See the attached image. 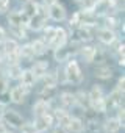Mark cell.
Returning <instances> with one entry per match:
<instances>
[{
	"instance_id": "50",
	"label": "cell",
	"mask_w": 125,
	"mask_h": 133,
	"mask_svg": "<svg viewBox=\"0 0 125 133\" xmlns=\"http://www.w3.org/2000/svg\"><path fill=\"white\" fill-rule=\"evenodd\" d=\"M0 61H3V52H2V47H0Z\"/></svg>"
},
{
	"instance_id": "27",
	"label": "cell",
	"mask_w": 125,
	"mask_h": 133,
	"mask_svg": "<svg viewBox=\"0 0 125 133\" xmlns=\"http://www.w3.org/2000/svg\"><path fill=\"white\" fill-rule=\"evenodd\" d=\"M20 74H22L20 64H8V68L5 71V75L8 77V80H19Z\"/></svg>"
},
{
	"instance_id": "3",
	"label": "cell",
	"mask_w": 125,
	"mask_h": 133,
	"mask_svg": "<svg viewBox=\"0 0 125 133\" xmlns=\"http://www.w3.org/2000/svg\"><path fill=\"white\" fill-rule=\"evenodd\" d=\"M94 39V33L91 28L88 27H77V28H72V42L75 44H86V42H91Z\"/></svg>"
},
{
	"instance_id": "6",
	"label": "cell",
	"mask_w": 125,
	"mask_h": 133,
	"mask_svg": "<svg viewBox=\"0 0 125 133\" xmlns=\"http://www.w3.org/2000/svg\"><path fill=\"white\" fill-rule=\"evenodd\" d=\"M74 44H75V42H71V45L66 44V45H63V47L55 49V50H53V59H55L58 64L66 63V61L72 56V53H77V52H78V50H72V45H74Z\"/></svg>"
},
{
	"instance_id": "18",
	"label": "cell",
	"mask_w": 125,
	"mask_h": 133,
	"mask_svg": "<svg viewBox=\"0 0 125 133\" xmlns=\"http://www.w3.org/2000/svg\"><path fill=\"white\" fill-rule=\"evenodd\" d=\"M86 63H92V59H94V55H95V45H91V44H81L80 45V49H78V52H77Z\"/></svg>"
},
{
	"instance_id": "39",
	"label": "cell",
	"mask_w": 125,
	"mask_h": 133,
	"mask_svg": "<svg viewBox=\"0 0 125 133\" xmlns=\"http://www.w3.org/2000/svg\"><path fill=\"white\" fill-rule=\"evenodd\" d=\"M19 130H20V133H38L36 131V128H34V125H33V122H22V125L19 127Z\"/></svg>"
},
{
	"instance_id": "43",
	"label": "cell",
	"mask_w": 125,
	"mask_h": 133,
	"mask_svg": "<svg viewBox=\"0 0 125 133\" xmlns=\"http://www.w3.org/2000/svg\"><path fill=\"white\" fill-rule=\"evenodd\" d=\"M10 6H11V2H10V0H0V13L10 11Z\"/></svg>"
},
{
	"instance_id": "28",
	"label": "cell",
	"mask_w": 125,
	"mask_h": 133,
	"mask_svg": "<svg viewBox=\"0 0 125 133\" xmlns=\"http://www.w3.org/2000/svg\"><path fill=\"white\" fill-rule=\"evenodd\" d=\"M31 47H33V52H34V56H42L44 53H47L48 50V45L39 38V39H34L31 42Z\"/></svg>"
},
{
	"instance_id": "42",
	"label": "cell",
	"mask_w": 125,
	"mask_h": 133,
	"mask_svg": "<svg viewBox=\"0 0 125 133\" xmlns=\"http://www.w3.org/2000/svg\"><path fill=\"white\" fill-rule=\"evenodd\" d=\"M116 111H117V114H116L117 121H119L122 125H125V108H123V105L117 107V108H116Z\"/></svg>"
},
{
	"instance_id": "24",
	"label": "cell",
	"mask_w": 125,
	"mask_h": 133,
	"mask_svg": "<svg viewBox=\"0 0 125 133\" xmlns=\"http://www.w3.org/2000/svg\"><path fill=\"white\" fill-rule=\"evenodd\" d=\"M123 128V125L117 121V117H108L105 122H103V130L106 133H119V130Z\"/></svg>"
},
{
	"instance_id": "16",
	"label": "cell",
	"mask_w": 125,
	"mask_h": 133,
	"mask_svg": "<svg viewBox=\"0 0 125 133\" xmlns=\"http://www.w3.org/2000/svg\"><path fill=\"white\" fill-rule=\"evenodd\" d=\"M66 128H67L69 133H85L86 131L85 119L78 117V116H71V121H69V124H67Z\"/></svg>"
},
{
	"instance_id": "9",
	"label": "cell",
	"mask_w": 125,
	"mask_h": 133,
	"mask_svg": "<svg viewBox=\"0 0 125 133\" xmlns=\"http://www.w3.org/2000/svg\"><path fill=\"white\" fill-rule=\"evenodd\" d=\"M47 13H48V19H52V21H55V22H63V21H66V17H67L66 6L61 5L59 2L50 5L48 10H47Z\"/></svg>"
},
{
	"instance_id": "35",
	"label": "cell",
	"mask_w": 125,
	"mask_h": 133,
	"mask_svg": "<svg viewBox=\"0 0 125 133\" xmlns=\"http://www.w3.org/2000/svg\"><path fill=\"white\" fill-rule=\"evenodd\" d=\"M55 30H56V27H52V25H45L44 28H42V31H44V36L41 38L47 45L50 44V41L53 39V36H55Z\"/></svg>"
},
{
	"instance_id": "36",
	"label": "cell",
	"mask_w": 125,
	"mask_h": 133,
	"mask_svg": "<svg viewBox=\"0 0 125 133\" xmlns=\"http://www.w3.org/2000/svg\"><path fill=\"white\" fill-rule=\"evenodd\" d=\"M10 33L16 36L14 39H27V28L25 27H10Z\"/></svg>"
},
{
	"instance_id": "26",
	"label": "cell",
	"mask_w": 125,
	"mask_h": 133,
	"mask_svg": "<svg viewBox=\"0 0 125 133\" xmlns=\"http://www.w3.org/2000/svg\"><path fill=\"white\" fill-rule=\"evenodd\" d=\"M48 111H50L48 102H45V100H42V99H38V100L33 103V114H34V116H42V114H45V113H48Z\"/></svg>"
},
{
	"instance_id": "30",
	"label": "cell",
	"mask_w": 125,
	"mask_h": 133,
	"mask_svg": "<svg viewBox=\"0 0 125 133\" xmlns=\"http://www.w3.org/2000/svg\"><path fill=\"white\" fill-rule=\"evenodd\" d=\"M88 96H89V100H91V102L100 100V99L105 97V89H103L102 85H92V88H91V91L88 92Z\"/></svg>"
},
{
	"instance_id": "32",
	"label": "cell",
	"mask_w": 125,
	"mask_h": 133,
	"mask_svg": "<svg viewBox=\"0 0 125 133\" xmlns=\"http://www.w3.org/2000/svg\"><path fill=\"white\" fill-rule=\"evenodd\" d=\"M103 17H105V27H106V28L116 30V28L120 25V21H119V17H117L114 13H108V14H105Z\"/></svg>"
},
{
	"instance_id": "52",
	"label": "cell",
	"mask_w": 125,
	"mask_h": 133,
	"mask_svg": "<svg viewBox=\"0 0 125 133\" xmlns=\"http://www.w3.org/2000/svg\"><path fill=\"white\" fill-rule=\"evenodd\" d=\"M22 2H28V0H22Z\"/></svg>"
},
{
	"instance_id": "31",
	"label": "cell",
	"mask_w": 125,
	"mask_h": 133,
	"mask_svg": "<svg viewBox=\"0 0 125 133\" xmlns=\"http://www.w3.org/2000/svg\"><path fill=\"white\" fill-rule=\"evenodd\" d=\"M38 6H39L38 2H34V0H28V2H24V5H22L20 10H22L28 17H31V16H34V14L38 13Z\"/></svg>"
},
{
	"instance_id": "19",
	"label": "cell",
	"mask_w": 125,
	"mask_h": 133,
	"mask_svg": "<svg viewBox=\"0 0 125 133\" xmlns=\"http://www.w3.org/2000/svg\"><path fill=\"white\" fill-rule=\"evenodd\" d=\"M19 80H20V85L25 86V88H28V89H31L36 85V82H38V78L34 77V74L31 72V69H22V74H20Z\"/></svg>"
},
{
	"instance_id": "45",
	"label": "cell",
	"mask_w": 125,
	"mask_h": 133,
	"mask_svg": "<svg viewBox=\"0 0 125 133\" xmlns=\"http://www.w3.org/2000/svg\"><path fill=\"white\" fill-rule=\"evenodd\" d=\"M52 133H69V131H67V128H66V127H63V125L56 124V125L52 128Z\"/></svg>"
},
{
	"instance_id": "12",
	"label": "cell",
	"mask_w": 125,
	"mask_h": 133,
	"mask_svg": "<svg viewBox=\"0 0 125 133\" xmlns=\"http://www.w3.org/2000/svg\"><path fill=\"white\" fill-rule=\"evenodd\" d=\"M0 103L5 107L10 103V80L3 72H0Z\"/></svg>"
},
{
	"instance_id": "49",
	"label": "cell",
	"mask_w": 125,
	"mask_h": 133,
	"mask_svg": "<svg viewBox=\"0 0 125 133\" xmlns=\"http://www.w3.org/2000/svg\"><path fill=\"white\" fill-rule=\"evenodd\" d=\"M5 105H2V103H0V119H2V116H3V111H5Z\"/></svg>"
},
{
	"instance_id": "37",
	"label": "cell",
	"mask_w": 125,
	"mask_h": 133,
	"mask_svg": "<svg viewBox=\"0 0 125 133\" xmlns=\"http://www.w3.org/2000/svg\"><path fill=\"white\" fill-rule=\"evenodd\" d=\"M55 74H56L58 85H66V83H67V78H66V74H64V66L59 64V68L55 71Z\"/></svg>"
},
{
	"instance_id": "33",
	"label": "cell",
	"mask_w": 125,
	"mask_h": 133,
	"mask_svg": "<svg viewBox=\"0 0 125 133\" xmlns=\"http://www.w3.org/2000/svg\"><path fill=\"white\" fill-rule=\"evenodd\" d=\"M41 80L44 82V86H52V88H56L58 86V80H56V74L55 72H45L42 77H41Z\"/></svg>"
},
{
	"instance_id": "46",
	"label": "cell",
	"mask_w": 125,
	"mask_h": 133,
	"mask_svg": "<svg viewBox=\"0 0 125 133\" xmlns=\"http://www.w3.org/2000/svg\"><path fill=\"white\" fill-rule=\"evenodd\" d=\"M8 130V127H6V124L3 122V119H0V133H5Z\"/></svg>"
},
{
	"instance_id": "29",
	"label": "cell",
	"mask_w": 125,
	"mask_h": 133,
	"mask_svg": "<svg viewBox=\"0 0 125 133\" xmlns=\"http://www.w3.org/2000/svg\"><path fill=\"white\" fill-rule=\"evenodd\" d=\"M19 55H20V59H27V61H31L34 58V52H33V47H31V42H27L24 45H19Z\"/></svg>"
},
{
	"instance_id": "20",
	"label": "cell",
	"mask_w": 125,
	"mask_h": 133,
	"mask_svg": "<svg viewBox=\"0 0 125 133\" xmlns=\"http://www.w3.org/2000/svg\"><path fill=\"white\" fill-rule=\"evenodd\" d=\"M74 97H75V107L81 108L83 111L91 108V100H89L88 92H85V91H77V92H74Z\"/></svg>"
},
{
	"instance_id": "10",
	"label": "cell",
	"mask_w": 125,
	"mask_h": 133,
	"mask_svg": "<svg viewBox=\"0 0 125 133\" xmlns=\"http://www.w3.org/2000/svg\"><path fill=\"white\" fill-rule=\"evenodd\" d=\"M80 25L81 27H88V28H94L99 24V17L91 11V10H80Z\"/></svg>"
},
{
	"instance_id": "11",
	"label": "cell",
	"mask_w": 125,
	"mask_h": 133,
	"mask_svg": "<svg viewBox=\"0 0 125 133\" xmlns=\"http://www.w3.org/2000/svg\"><path fill=\"white\" fill-rule=\"evenodd\" d=\"M105 102H106V110L117 108V107L123 105V92L114 88L109 92V96H105Z\"/></svg>"
},
{
	"instance_id": "38",
	"label": "cell",
	"mask_w": 125,
	"mask_h": 133,
	"mask_svg": "<svg viewBox=\"0 0 125 133\" xmlns=\"http://www.w3.org/2000/svg\"><path fill=\"white\" fill-rule=\"evenodd\" d=\"M125 0H111V10L113 13H123L125 10Z\"/></svg>"
},
{
	"instance_id": "13",
	"label": "cell",
	"mask_w": 125,
	"mask_h": 133,
	"mask_svg": "<svg viewBox=\"0 0 125 133\" xmlns=\"http://www.w3.org/2000/svg\"><path fill=\"white\" fill-rule=\"evenodd\" d=\"M47 21H48L47 16L36 13L34 16L30 17V21H28V24H27V28L31 30V31H41V30L47 25Z\"/></svg>"
},
{
	"instance_id": "4",
	"label": "cell",
	"mask_w": 125,
	"mask_h": 133,
	"mask_svg": "<svg viewBox=\"0 0 125 133\" xmlns=\"http://www.w3.org/2000/svg\"><path fill=\"white\" fill-rule=\"evenodd\" d=\"M8 25L10 27H25L27 28V24L30 21V17L22 11V10H11L8 11Z\"/></svg>"
},
{
	"instance_id": "1",
	"label": "cell",
	"mask_w": 125,
	"mask_h": 133,
	"mask_svg": "<svg viewBox=\"0 0 125 133\" xmlns=\"http://www.w3.org/2000/svg\"><path fill=\"white\" fill-rule=\"evenodd\" d=\"M64 74H66V78H67V83H74V85H80L83 80H85V74L80 68V64L77 59H72L69 58L66 66H64Z\"/></svg>"
},
{
	"instance_id": "2",
	"label": "cell",
	"mask_w": 125,
	"mask_h": 133,
	"mask_svg": "<svg viewBox=\"0 0 125 133\" xmlns=\"http://www.w3.org/2000/svg\"><path fill=\"white\" fill-rule=\"evenodd\" d=\"M55 124V119H53V114L52 111L42 114V116H34V121H33V125L36 128L38 133H45L52 128V125Z\"/></svg>"
},
{
	"instance_id": "22",
	"label": "cell",
	"mask_w": 125,
	"mask_h": 133,
	"mask_svg": "<svg viewBox=\"0 0 125 133\" xmlns=\"http://www.w3.org/2000/svg\"><path fill=\"white\" fill-rule=\"evenodd\" d=\"M58 100H59L61 107L66 110L75 107V97H74V92H71V91H63L61 94H58Z\"/></svg>"
},
{
	"instance_id": "40",
	"label": "cell",
	"mask_w": 125,
	"mask_h": 133,
	"mask_svg": "<svg viewBox=\"0 0 125 133\" xmlns=\"http://www.w3.org/2000/svg\"><path fill=\"white\" fill-rule=\"evenodd\" d=\"M3 58L6 59V63H8V64H19V61H20V55H19V52L3 55Z\"/></svg>"
},
{
	"instance_id": "17",
	"label": "cell",
	"mask_w": 125,
	"mask_h": 133,
	"mask_svg": "<svg viewBox=\"0 0 125 133\" xmlns=\"http://www.w3.org/2000/svg\"><path fill=\"white\" fill-rule=\"evenodd\" d=\"M94 77L99 80H109L113 77V68L108 63L97 64V68L94 69Z\"/></svg>"
},
{
	"instance_id": "48",
	"label": "cell",
	"mask_w": 125,
	"mask_h": 133,
	"mask_svg": "<svg viewBox=\"0 0 125 133\" xmlns=\"http://www.w3.org/2000/svg\"><path fill=\"white\" fill-rule=\"evenodd\" d=\"M5 39V30L2 28V27H0V42H2Z\"/></svg>"
},
{
	"instance_id": "41",
	"label": "cell",
	"mask_w": 125,
	"mask_h": 133,
	"mask_svg": "<svg viewBox=\"0 0 125 133\" xmlns=\"http://www.w3.org/2000/svg\"><path fill=\"white\" fill-rule=\"evenodd\" d=\"M69 27H71V28L80 27V14H78V11H75V13L72 14V17L69 19Z\"/></svg>"
},
{
	"instance_id": "14",
	"label": "cell",
	"mask_w": 125,
	"mask_h": 133,
	"mask_svg": "<svg viewBox=\"0 0 125 133\" xmlns=\"http://www.w3.org/2000/svg\"><path fill=\"white\" fill-rule=\"evenodd\" d=\"M97 39H99L103 45L109 47V45L117 39V35H116V31H114V30L103 27V28H99V31H97Z\"/></svg>"
},
{
	"instance_id": "51",
	"label": "cell",
	"mask_w": 125,
	"mask_h": 133,
	"mask_svg": "<svg viewBox=\"0 0 125 133\" xmlns=\"http://www.w3.org/2000/svg\"><path fill=\"white\" fill-rule=\"evenodd\" d=\"M5 133H13V131H10V130H6V131H5Z\"/></svg>"
},
{
	"instance_id": "34",
	"label": "cell",
	"mask_w": 125,
	"mask_h": 133,
	"mask_svg": "<svg viewBox=\"0 0 125 133\" xmlns=\"http://www.w3.org/2000/svg\"><path fill=\"white\" fill-rule=\"evenodd\" d=\"M108 61V52L102 47H95V55H94V59L92 63H97V64H103Z\"/></svg>"
},
{
	"instance_id": "53",
	"label": "cell",
	"mask_w": 125,
	"mask_h": 133,
	"mask_svg": "<svg viewBox=\"0 0 125 133\" xmlns=\"http://www.w3.org/2000/svg\"><path fill=\"white\" fill-rule=\"evenodd\" d=\"M95 133H99V131H95Z\"/></svg>"
},
{
	"instance_id": "47",
	"label": "cell",
	"mask_w": 125,
	"mask_h": 133,
	"mask_svg": "<svg viewBox=\"0 0 125 133\" xmlns=\"http://www.w3.org/2000/svg\"><path fill=\"white\" fill-rule=\"evenodd\" d=\"M58 0H42V3L45 5V6H50V5H53V3H56Z\"/></svg>"
},
{
	"instance_id": "5",
	"label": "cell",
	"mask_w": 125,
	"mask_h": 133,
	"mask_svg": "<svg viewBox=\"0 0 125 133\" xmlns=\"http://www.w3.org/2000/svg\"><path fill=\"white\" fill-rule=\"evenodd\" d=\"M2 119H3V122L6 124V127H11V128H19V127L22 125V122H24L22 114H19L16 110H11V108H10V110L5 108Z\"/></svg>"
},
{
	"instance_id": "15",
	"label": "cell",
	"mask_w": 125,
	"mask_h": 133,
	"mask_svg": "<svg viewBox=\"0 0 125 133\" xmlns=\"http://www.w3.org/2000/svg\"><path fill=\"white\" fill-rule=\"evenodd\" d=\"M91 11L97 16V17H103L108 13H113L111 10V0H95Z\"/></svg>"
},
{
	"instance_id": "8",
	"label": "cell",
	"mask_w": 125,
	"mask_h": 133,
	"mask_svg": "<svg viewBox=\"0 0 125 133\" xmlns=\"http://www.w3.org/2000/svg\"><path fill=\"white\" fill-rule=\"evenodd\" d=\"M30 89L22 86V85H17V86H13L10 89V102L16 103V105H22L25 100H27V96H28Z\"/></svg>"
},
{
	"instance_id": "44",
	"label": "cell",
	"mask_w": 125,
	"mask_h": 133,
	"mask_svg": "<svg viewBox=\"0 0 125 133\" xmlns=\"http://www.w3.org/2000/svg\"><path fill=\"white\" fill-rule=\"evenodd\" d=\"M116 89H119V91H125V77L123 75H120L119 78H117V85H116Z\"/></svg>"
},
{
	"instance_id": "25",
	"label": "cell",
	"mask_w": 125,
	"mask_h": 133,
	"mask_svg": "<svg viewBox=\"0 0 125 133\" xmlns=\"http://www.w3.org/2000/svg\"><path fill=\"white\" fill-rule=\"evenodd\" d=\"M58 97V89L56 88H52V86H42L39 89V99L45 100V102H50V100H55Z\"/></svg>"
},
{
	"instance_id": "23",
	"label": "cell",
	"mask_w": 125,
	"mask_h": 133,
	"mask_svg": "<svg viewBox=\"0 0 125 133\" xmlns=\"http://www.w3.org/2000/svg\"><path fill=\"white\" fill-rule=\"evenodd\" d=\"M31 72L34 74V77L39 80L47 71H48V61H45V59H39V61H34L33 63V66H31Z\"/></svg>"
},
{
	"instance_id": "7",
	"label": "cell",
	"mask_w": 125,
	"mask_h": 133,
	"mask_svg": "<svg viewBox=\"0 0 125 133\" xmlns=\"http://www.w3.org/2000/svg\"><path fill=\"white\" fill-rule=\"evenodd\" d=\"M67 41H69V33H67V30L63 28V27H56L55 36H53V39L50 41L48 49L55 50V49H58V47H63V45L67 44Z\"/></svg>"
},
{
	"instance_id": "21",
	"label": "cell",
	"mask_w": 125,
	"mask_h": 133,
	"mask_svg": "<svg viewBox=\"0 0 125 133\" xmlns=\"http://www.w3.org/2000/svg\"><path fill=\"white\" fill-rule=\"evenodd\" d=\"M0 44H2V52H3V55L19 52V42H17V39H14V38H5Z\"/></svg>"
}]
</instances>
